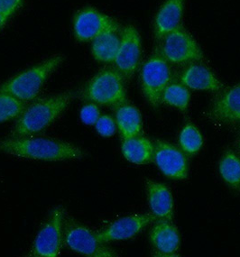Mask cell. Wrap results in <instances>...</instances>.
<instances>
[{"label":"cell","instance_id":"1","mask_svg":"<svg viewBox=\"0 0 240 257\" xmlns=\"http://www.w3.org/2000/svg\"><path fill=\"white\" fill-rule=\"evenodd\" d=\"M0 152L18 158L45 162L79 160L85 152L71 143L50 138H13L0 141Z\"/></svg>","mask_w":240,"mask_h":257},{"label":"cell","instance_id":"2","mask_svg":"<svg viewBox=\"0 0 240 257\" xmlns=\"http://www.w3.org/2000/svg\"><path fill=\"white\" fill-rule=\"evenodd\" d=\"M73 98V92H65L39 99L27 106L18 116L13 130L14 137H30L44 131L58 118Z\"/></svg>","mask_w":240,"mask_h":257},{"label":"cell","instance_id":"3","mask_svg":"<svg viewBox=\"0 0 240 257\" xmlns=\"http://www.w3.org/2000/svg\"><path fill=\"white\" fill-rule=\"evenodd\" d=\"M64 57L55 55L18 75L14 76L1 86L0 92L9 94L24 102L37 97L47 78L58 68Z\"/></svg>","mask_w":240,"mask_h":257},{"label":"cell","instance_id":"4","mask_svg":"<svg viewBox=\"0 0 240 257\" xmlns=\"http://www.w3.org/2000/svg\"><path fill=\"white\" fill-rule=\"evenodd\" d=\"M82 95L89 102L118 107L127 102L123 76L117 70L104 69L89 80Z\"/></svg>","mask_w":240,"mask_h":257},{"label":"cell","instance_id":"5","mask_svg":"<svg viewBox=\"0 0 240 257\" xmlns=\"http://www.w3.org/2000/svg\"><path fill=\"white\" fill-rule=\"evenodd\" d=\"M171 80L172 71L168 62L160 50H156L144 63L141 70L143 93L152 106H159L164 90L171 83Z\"/></svg>","mask_w":240,"mask_h":257},{"label":"cell","instance_id":"6","mask_svg":"<svg viewBox=\"0 0 240 257\" xmlns=\"http://www.w3.org/2000/svg\"><path fill=\"white\" fill-rule=\"evenodd\" d=\"M63 241L68 248L89 257H112L116 253L97 238L96 233L73 218H68L63 226Z\"/></svg>","mask_w":240,"mask_h":257},{"label":"cell","instance_id":"7","mask_svg":"<svg viewBox=\"0 0 240 257\" xmlns=\"http://www.w3.org/2000/svg\"><path fill=\"white\" fill-rule=\"evenodd\" d=\"M64 208L57 207L36 236L31 249V255L36 257H57L63 245Z\"/></svg>","mask_w":240,"mask_h":257},{"label":"cell","instance_id":"8","mask_svg":"<svg viewBox=\"0 0 240 257\" xmlns=\"http://www.w3.org/2000/svg\"><path fill=\"white\" fill-rule=\"evenodd\" d=\"M161 53L165 60L174 64L200 62L203 53L193 36L182 27L172 32L163 39Z\"/></svg>","mask_w":240,"mask_h":257},{"label":"cell","instance_id":"9","mask_svg":"<svg viewBox=\"0 0 240 257\" xmlns=\"http://www.w3.org/2000/svg\"><path fill=\"white\" fill-rule=\"evenodd\" d=\"M73 32L79 42L93 41L105 33H117L119 23L94 8H85L78 11L73 18Z\"/></svg>","mask_w":240,"mask_h":257},{"label":"cell","instance_id":"10","mask_svg":"<svg viewBox=\"0 0 240 257\" xmlns=\"http://www.w3.org/2000/svg\"><path fill=\"white\" fill-rule=\"evenodd\" d=\"M141 37L134 26L122 29L118 52L115 60L116 70L123 77L130 78L137 71L141 58Z\"/></svg>","mask_w":240,"mask_h":257},{"label":"cell","instance_id":"11","mask_svg":"<svg viewBox=\"0 0 240 257\" xmlns=\"http://www.w3.org/2000/svg\"><path fill=\"white\" fill-rule=\"evenodd\" d=\"M155 219L156 217L153 214L130 215L112 222L102 230L96 232V235L98 241L103 244L129 239L138 235Z\"/></svg>","mask_w":240,"mask_h":257},{"label":"cell","instance_id":"12","mask_svg":"<svg viewBox=\"0 0 240 257\" xmlns=\"http://www.w3.org/2000/svg\"><path fill=\"white\" fill-rule=\"evenodd\" d=\"M153 160L166 177L181 181L188 176V162L185 155L169 143H155Z\"/></svg>","mask_w":240,"mask_h":257},{"label":"cell","instance_id":"13","mask_svg":"<svg viewBox=\"0 0 240 257\" xmlns=\"http://www.w3.org/2000/svg\"><path fill=\"white\" fill-rule=\"evenodd\" d=\"M213 119L224 124L240 123V83L224 90L210 108Z\"/></svg>","mask_w":240,"mask_h":257},{"label":"cell","instance_id":"14","mask_svg":"<svg viewBox=\"0 0 240 257\" xmlns=\"http://www.w3.org/2000/svg\"><path fill=\"white\" fill-rule=\"evenodd\" d=\"M185 0H165L156 13L154 22V35L157 40L177 29L184 12Z\"/></svg>","mask_w":240,"mask_h":257},{"label":"cell","instance_id":"15","mask_svg":"<svg viewBox=\"0 0 240 257\" xmlns=\"http://www.w3.org/2000/svg\"><path fill=\"white\" fill-rule=\"evenodd\" d=\"M147 192L149 207L156 218L172 221L174 199L169 188L163 183L147 181Z\"/></svg>","mask_w":240,"mask_h":257},{"label":"cell","instance_id":"16","mask_svg":"<svg viewBox=\"0 0 240 257\" xmlns=\"http://www.w3.org/2000/svg\"><path fill=\"white\" fill-rule=\"evenodd\" d=\"M150 240L159 253L174 255L180 246L177 227L170 220L159 219L150 230Z\"/></svg>","mask_w":240,"mask_h":257},{"label":"cell","instance_id":"17","mask_svg":"<svg viewBox=\"0 0 240 257\" xmlns=\"http://www.w3.org/2000/svg\"><path fill=\"white\" fill-rule=\"evenodd\" d=\"M181 82L189 89L219 91L223 85L209 68L200 64H191L181 76Z\"/></svg>","mask_w":240,"mask_h":257},{"label":"cell","instance_id":"18","mask_svg":"<svg viewBox=\"0 0 240 257\" xmlns=\"http://www.w3.org/2000/svg\"><path fill=\"white\" fill-rule=\"evenodd\" d=\"M121 150L126 159L138 165L149 164L154 158V145L148 138L140 136L123 139Z\"/></svg>","mask_w":240,"mask_h":257},{"label":"cell","instance_id":"19","mask_svg":"<svg viewBox=\"0 0 240 257\" xmlns=\"http://www.w3.org/2000/svg\"><path fill=\"white\" fill-rule=\"evenodd\" d=\"M116 124L123 139L140 136L143 124L141 114L136 106L123 104L116 107Z\"/></svg>","mask_w":240,"mask_h":257},{"label":"cell","instance_id":"20","mask_svg":"<svg viewBox=\"0 0 240 257\" xmlns=\"http://www.w3.org/2000/svg\"><path fill=\"white\" fill-rule=\"evenodd\" d=\"M120 38L116 33H105L92 41L91 53L99 62H115L119 48Z\"/></svg>","mask_w":240,"mask_h":257},{"label":"cell","instance_id":"21","mask_svg":"<svg viewBox=\"0 0 240 257\" xmlns=\"http://www.w3.org/2000/svg\"><path fill=\"white\" fill-rule=\"evenodd\" d=\"M218 170L223 180L234 189L240 188V159L233 152L227 151L219 161Z\"/></svg>","mask_w":240,"mask_h":257},{"label":"cell","instance_id":"22","mask_svg":"<svg viewBox=\"0 0 240 257\" xmlns=\"http://www.w3.org/2000/svg\"><path fill=\"white\" fill-rule=\"evenodd\" d=\"M191 100V93L183 84L170 83L162 96V101L180 110H186Z\"/></svg>","mask_w":240,"mask_h":257},{"label":"cell","instance_id":"23","mask_svg":"<svg viewBox=\"0 0 240 257\" xmlns=\"http://www.w3.org/2000/svg\"><path fill=\"white\" fill-rule=\"evenodd\" d=\"M179 143L182 151L187 155H193L200 151L203 145V138L194 124H187L181 131Z\"/></svg>","mask_w":240,"mask_h":257},{"label":"cell","instance_id":"24","mask_svg":"<svg viewBox=\"0 0 240 257\" xmlns=\"http://www.w3.org/2000/svg\"><path fill=\"white\" fill-rule=\"evenodd\" d=\"M26 107V102L9 94L0 92V123L17 118Z\"/></svg>","mask_w":240,"mask_h":257},{"label":"cell","instance_id":"25","mask_svg":"<svg viewBox=\"0 0 240 257\" xmlns=\"http://www.w3.org/2000/svg\"><path fill=\"white\" fill-rule=\"evenodd\" d=\"M95 126L97 132L103 138H110L116 132V121L110 115H100Z\"/></svg>","mask_w":240,"mask_h":257},{"label":"cell","instance_id":"26","mask_svg":"<svg viewBox=\"0 0 240 257\" xmlns=\"http://www.w3.org/2000/svg\"><path fill=\"white\" fill-rule=\"evenodd\" d=\"M100 116V111L97 104L89 102L80 110V118L86 124H95Z\"/></svg>","mask_w":240,"mask_h":257},{"label":"cell","instance_id":"27","mask_svg":"<svg viewBox=\"0 0 240 257\" xmlns=\"http://www.w3.org/2000/svg\"><path fill=\"white\" fill-rule=\"evenodd\" d=\"M24 0H0V14L9 18L21 8Z\"/></svg>","mask_w":240,"mask_h":257},{"label":"cell","instance_id":"28","mask_svg":"<svg viewBox=\"0 0 240 257\" xmlns=\"http://www.w3.org/2000/svg\"><path fill=\"white\" fill-rule=\"evenodd\" d=\"M8 19H9V18H5L4 16H2V15L0 14V30L5 27V25H6V23L8 21Z\"/></svg>","mask_w":240,"mask_h":257},{"label":"cell","instance_id":"29","mask_svg":"<svg viewBox=\"0 0 240 257\" xmlns=\"http://www.w3.org/2000/svg\"><path fill=\"white\" fill-rule=\"evenodd\" d=\"M239 147H240V144H239Z\"/></svg>","mask_w":240,"mask_h":257}]
</instances>
